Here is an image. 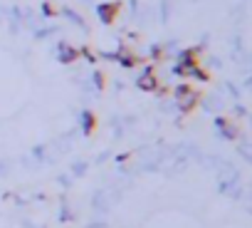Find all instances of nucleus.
Returning a JSON list of instances; mask_svg holds the SVG:
<instances>
[{
    "instance_id": "1",
    "label": "nucleus",
    "mask_w": 252,
    "mask_h": 228,
    "mask_svg": "<svg viewBox=\"0 0 252 228\" xmlns=\"http://www.w3.org/2000/svg\"><path fill=\"white\" fill-rule=\"evenodd\" d=\"M136 87L144 89V92H156V89H158V79H156V70H154V65H149V67L144 70V75L136 79Z\"/></svg>"
},
{
    "instance_id": "2",
    "label": "nucleus",
    "mask_w": 252,
    "mask_h": 228,
    "mask_svg": "<svg viewBox=\"0 0 252 228\" xmlns=\"http://www.w3.org/2000/svg\"><path fill=\"white\" fill-rule=\"evenodd\" d=\"M119 8H121L119 3H101V5H96V15H99V20L104 25H111L116 13H119Z\"/></svg>"
},
{
    "instance_id": "3",
    "label": "nucleus",
    "mask_w": 252,
    "mask_h": 228,
    "mask_svg": "<svg viewBox=\"0 0 252 228\" xmlns=\"http://www.w3.org/2000/svg\"><path fill=\"white\" fill-rule=\"evenodd\" d=\"M109 60H114V62H119L121 67H136L139 62H141V57H136L134 52H129V50H121V52H111V55H106Z\"/></svg>"
},
{
    "instance_id": "4",
    "label": "nucleus",
    "mask_w": 252,
    "mask_h": 228,
    "mask_svg": "<svg viewBox=\"0 0 252 228\" xmlns=\"http://www.w3.org/2000/svg\"><path fill=\"white\" fill-rule=\"evenodd\" d=\"M215 127L222 132V137H225V139H237V134H240V129H237L227 117H218V119H215Z\"/></svg>"
},
{
    "instance_id": "5",
    "label": "nucleus",
    "mask_w": 252,
    "mask_h": 228,
    "mask_svg": "<svg viewBox=\"0 0 252 228\" xmlns=\"http://www.w3.org/2000/svg\"><path fill=\"white\" fill-rule=\"evenodd\" d=\"M74 60H79V50L72 47V45H67V42H62V45H60V62H62V65H69V62H74Z\"/></svg>"
},
{
    "instance_id": "6",
    "label": "nucleus",
    "mask_w": 252,
    "mask_h": 228,
    "mask_svg": "<svg viewBox=\"0 0 252 228\" xmlns=\"http://www.w3.org/2000/svg\"><path fill=\"white\" fill-rule=\"evenodd\" d=\"M198 97H200V94H198V92H193L190 97H186V99H181V102H178V107H181V112H183V114H188V112H193V109H195V104H198Z\"/></svg>"
},
{
    "instance_id": "7",
    "label": "nucleus",
    "mask_w": 252,
    "mask_h": 228,
    "mask_svg": "<svg viewBox=\"0 0 252 228\" xmlns=\"http://www.w3.org/2000/svg\"><path fill=\"white\" fill-rule=\"evenodd\" d=\"M193 92H195V89H193V84H188V82H181V84H178V87L173 89V97H176V99L181 102V99H186V97H190Z\"/></svg>"
},
{
    "instance_id": "8",
    "label": "nucleus",
    "mask_w": 252,
    "mask_h": 228,
    "mask_svg": "<svg viewBox=\"0 0 252 228\" xmlns=\"http://www.w3.org/2000/svg\"><path fill=\"white\" fill-rule=\"evenodd\" d=\"M96 129V117L92 112H84V134H92Z\"/></svg>"
},
{
    "instance_id": "9",
    "label": "nucleus",
    "mask_w": 252,
    "mask_h": 228,
    "mask_svg": "<svg viewBox=\"0 0 252 228\" xmlns=\"http://www.w3.org/2000/svg\"><path fill=\"white\" fill-rule=\"evenodd\" d=\"M82 55H84V57H87V60H89V62H92V65H94V62H96V55H94V52H92V50H89V47H82Z\"/></svg>"
},
{
    "instance_id": "10",
    "label": "nucleus",
    "mask_w": 252,
    "mask_h": 228,
    "mask_svg": "<svg viewBox=\"0 0 252 228\" xmlns=\"http://www.w3.org/2000/svg\"><path fill=\"white\" fill-rule=\"evenodd\" d=\"M42 10H45V15H55V8H52L50 3H45V5H42Z\"/></svg>"
},
{
    "instance_id": "11",
    "label": "nucleus",
    "mask_w": 252,
    "mask_h": 228,
    "mask_svg": "<svg viewBox=\"0 0 252 228\" xmlns=\"http://www.w3.org/2000/svg\"><path fill=\"white\" fill-rule=\"evenodd\" d=\"M161 55H163V52H161V47H154V50H151V57H154V60H158Z\"/></svg>"
},
{
    "instance_id": "12",
    "label": "nucleus",
    "mask_w": 252,
    "mask_h": 228,
    "mask_svg": "<svg viewBox=\"0 0 252 228\" xmlns=\"http://www.w3.org/2000/svg\"><path fill=\"white\" fill-rule=\"evenodd\" d=\"M94 77H96V84H99V89H101V87H104V75H101V72H96Z\"/></svg>"
}]
</instances>
